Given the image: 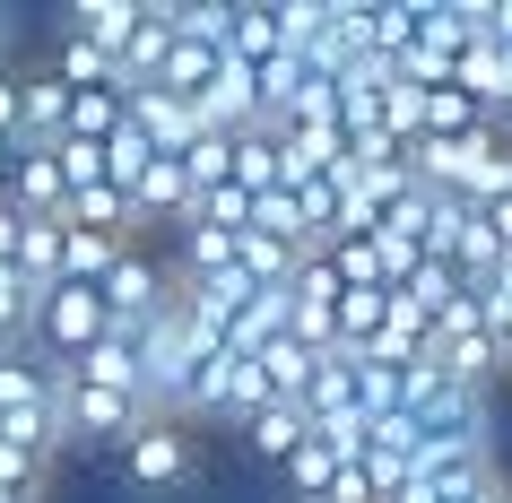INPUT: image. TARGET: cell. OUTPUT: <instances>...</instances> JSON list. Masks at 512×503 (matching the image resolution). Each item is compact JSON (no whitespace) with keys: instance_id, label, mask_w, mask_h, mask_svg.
I'll use <instances>...</instances> for the list:
<instances>
[{"instance_id":"obj_1","label":"cell","mask_w":512,"mask_h":503,"mask_svg":"<svg viewBox=\"0 0 512 503\" xmlns=\"http://www.w3.org/2000/svg\"><path fill=\"white\" fill-rule=\"evenodd\" d=\"M105 330H113V321H105V295H96V287H53L44 304H35V356H44L53 373L79 365Z\"/></svg>"},{"instance_id":"obj_2","label":"cell","mask_w":512,"mask_h":503,"mask_svg":"<svg viewBox=\"0 0 512 503\" xmlns=\"http://www.w3.org/2000/svg\"><path fill=\"white\" fill-rule=\"evenodd\" d=\"M113 460H122V477H131L139 495H174V486H191V477H200V434L165 417V425H139Z\"/></svg>"},{"instance_id":"obj_3","label":"cell","mask_w":512,"mask_h":503,"mask_svg":"<svg viewBox=\"0 0 512 503\" xmlns=\"http://www.w3.org/2000/svg\"><path fill=\"white\" fill-rule=\"evenodd\" d=\"M53 417H61V443H105V451H122L148 425L131 391H87V382H53Z\"/></svg>"},{"instance_id":"obj_4","label":"cell","mask_w":512,"mask_h":503,"mask_svg":"<svg viewBox=\"0 0 512 503\" xmlns=\"http://www.w3.org/2000/svg\"><path fill=\"white\" fill-rule=\"evenodd\" d=\"M96 295H105V321L122 330V339H131L139 321H157L165 304H174V269H165V261H148V252L131 243V252H122V261L105 269V287H96Z\"/></svg>"},{"instance_id":"obj_5","label":"cell","mask_w":512,"mask_h":503,"mask_svg":"<svg viewBox=\"0 0 512 503\" xmlns=\"http://www.w3.org/2000/svg\"><path fill=\"white\" fill-rule=\"evenodd\" d=\"M191 113H200V131L243 139V131H261V87H252V70H243V61H217V79L191 96Z\"/></svg>"},{"instance_id":"obj_6","label":"cell","mask_w":512,"mask_h":503,"mask_svg":"<svg viewBox=\"0 0 512 503\" xmlns=\"http://www.w3.org/2000/svg\"><path fill=\"white\" fill-rule=\"evenodd\" d=\"M122 122H131L157 157H183L191 139H200V113H191L183 96H165V87H131V96H122Z\"/></svg>"},{"instance_id":"obj_7","label":"cell","mask_w":512,"mask_h":503,"mask_svg":"<svg viewBox=\"0 0 512 503\" xmlns=\"http://www.w3.org/2000/svg\"><path fill=\"white\" fill-rule=\"evenodd\" d=\"M18 217H61L70 209V183H61L53 148H9V191H0Z\"/></svg>"},{"instance_id":"obj_8","label":"cell","mask_w":512,"mask_h":503,"mask_svg":"<svg viewBox=\"0 0 512 503\" xmlns=\"http://www.w3.org/2000/svg\"><path fill=\"white\" fill-rule=\"evenodd\" d=\"M183 217H191V183H183V157H157V165H148V174L131 183V226H139V235H148V226H165V235H174Z\"/></svg>"},{"instance_id":"obj_9","label":"cell","mask_w":512,"mask_h":503,"mask_svg":"<svg viewBox=\"0 0 512 503\" xmlns=\"http://www.w3.org/2000/svg\"><path fill=\"white\" fill-rule=\"evenodd\" d=\"M70 122V87L53 70H18V148H53Z\"/></svg>"},{"instance_id":"obj_10","label":"cell","mask_w":512,"mask_h":503,"mask_svg":"<svg viewBox=\"0 0 512 503\" xmlns=\"http://www.w3.org/2000/svg\"><path fill=\"white\" fill-rule=\"evenodd\" d=\"M165 53H174V0H139V35L122 44V96L131 87H157Z\"/></svg>"},{"instance_id":"obj_11","label":"cell","mask_w":512,"mask_h":503,"mask_svg":"<svg viewBox=\"0 0 512 503\" xmlns=\"http://www.w3.org/2000/svg\"><path fill=\"white\" fill-rule=\"evenodd\" d=\"M53 382H87V391H131V399H139V347L122 339V330H105V339L87 347L79 365H61Z\"/></svg>"},{"instance_id":"obj_12","label":"cell","mask_w":512,"mask_h":503,"mask_svg":"<svg viewBox=\"0 0 512 503\" xmlns=\"http://www.w3.org/2000/svg\"><path fill=\"white\" fill-rule=\"evenodd\" d=\"M61 35H87L96 53L122 61V44L139 35V0H70V9H61Z\"/></svg>"},{"instance_id":"obj_13","label":"cell","mask_w":512,"mask_h":503,"mask_svg":"<svg viewBox=\"0 0 512 503\" xmlns=\"http://www.w3.org/2000/svg\"><path fill=\"white\" fill-rule=\"evenodd\" d=\"M287 53V35H278V0H235V18H226V61L243 70H261V61Z\"/></svg>"},{"instance_id":"obj_14","label":"cell","mask_w":512,"mask_h":503,"mask_svg":"<svg viewBox=\"0 0 512 503\" xmlns=\"http://www.w3.org/2000/svg\"><path fill=\"white\" fill-rule=\"evenodd\" d=\"M304 443H313V417H304V408H287V399H270L261 417L243 425V451H252V460H270V469H287Z\"/></svg>"},{"instance_id":"obj_15","label":"cell","mask_w":512,"mask_h":503,"mask_svg":"<svg viewBox=\"0 0 512 503\" xmlns=\"http://www.w3.org/2000/svg\"><path fill=\"white\" fill-rule=\"evenodd\" d=\"M35 408H53V365L18 347V356H0V417H35Z\"/></svg>"},{"instance_id":"obj_16","label":"cell","mask_w":512,"mask_h":503,"mask_svg":"<svg viewBox=\"0 0 512 503\" xmlns=\"http://www.w3.org/2000/svg\"><path fill=\"white\" fill-rule=\"evenodd\" d=\"M44 70H53V79L70 87V96H87V87H122V61H113V53H96L87 35H53V61H44Z\"/></svg>"},{"instance_id":"obj_17","label":"cell","mask_w":512,"mask_h":503,"mask_svg":"<svg viewBox=\"0 0 512 503\" xmlns=\"http://www.w3.org/2000/svg\"><path fill=\"white\" fill-rule=\"evenodd\" d=\"M131 243L122 235H87V226H61V287H105V269L122 261Z\"/></svg>"},{"instance_id":"obj_18","label":"cell","mask_w":512,"mask_h":503,"mask_svg":"<svg viewBox=\"0 0 512 503\" xmlns=\"http://www.w3.org/2000/svg\"><path fill=\"white\" fill-rule=\"evenodd\" d=\"M61 226H87V235H122V243H139V226H131V191H113V183H87V191H70Z\"/></svg>"},{"instance_id":"obj_19","label":"cell","mask_w":512,"mask_h":503,"mask_svg":"<svg viewBox=\"0 0 512 503\" xmlns=\"http://www.w3.org/2000/svg\"><path fill=\"white\" fill-rule=\"evenodd\" d=\"M18 278H27L35 295H53L61 287V217H27V226H18Z\"/></svg>"},{"instance_id":"obj_20","label":"cell","mask_w":512,"mask_h":503,"mask_svg":"<svg viewBox=\"0 0 512 503\" xmlns=\"http://www.w3.org/2000/svg\"><path fill=\"white\" fill-rule=\"evenodd\" d=\"M235 269L252 278V287H296L304 252H296V243H278V235H235Z\"/></svg>"},{"instance_id":"obj_21","label":"cell","mask_w":512,"mask_h":503,"mask_svg":"<svg viewBox=\"0 0 512 503\" xmlns=\"http://www.w3.org/2000/svg\"><path fill=\"white\" fill-rule=\"evenodd\" d=\"M252 365L270 373V399L304 408V391H313V365H322V356H313V347H296V339H270L261 356H252Z\"/></svg>"},{"instance_id":"obj_22","label":"cell","mask_w":512,"mask_h":503,"mask_svg":"<svg viewBox=\"0 0 512 503\" xmlns=\"http://www.w3.org/2000/svg\"><path fill=\"white\" fill-rule=\"evenodd\" d=\"M113 131H122V87H87V96H70V122H61V139L105 148ZM61 139H53V148H61Z\"/></svg>"},{"instance_id":"obj_23","label":"cell","mask_w":512,"mask_h":503,"mask_svg":"<svg viewBox=\"0 0 512 503\" xmlns=\"http://www.w3.org/2000/svg\"><path fill=\"white\" fill-rule=\"evenodd\" d=\"M235 191H287V157H278V139L270 131H243L235 139Z\"/></svg>"},{"instance_id":"obj_24","label":"cell","mask_w":512,"mask_h":503,"mask_svg":"<svg viewBox=\"0 0 512 503\" xmlns=\"http://www.w3.org/2000/svg\"><path fill=\"white\" fill-rule=\"evenodd\" d=\"M417 44V0H365V53L400 61Z\"/></svg>"},{"instance_id":"obj_25","label":"cell","mask_w":512,"mask_h":503,"mask_svg":"<svg viewBox=\"0 0 512 503\" xmlns=\"http://www.w3.org/2000/svg\"><path fill=\"white\" fill-rule=\"evenodd\" d=\"M35 304H44V295H35L18 269H0V356L35 347Z\"/></svg>"},{"instance_id":"obj_26","label":"cell","mask_w":512,"mask_h":503,"mask_svg":"<svg viewBox=\"0 0 512 503\" xmlns=\"http://www.w3.org/2000/svg\"><path fill=\"white\" fill-rule=\"evenodd\" d=\"M217 61H226V53H209V44H183V35H174V53H165L157 87H165V96H183V105H191V96H200V87L217 79Z\"/></svg>"},{"instance_id":"obj_27","label":"cell","mask_w":512,"mask_h":503,"mask_svg":"<svg viewBox=\"0 0 512 503\" xmlns=\"http://www.w3.org/2000/svg\"><path fill=\"white\" fill-rule=\"evenodd\" d=\"M183 183H191V200H200V191H217V183H235V139L200 131V139L183 148Z\"/></svg>"},{"instance_id":"obj_28","label":"cell","mask_w":512,"mask_h":503,"mask_svg":"<svg viewBox=\"0 0 512 503\" xmlns=\"http://www.w3.org/2000/svg\"><path fill=\"white\" fill-rule=\"evenodd\" d=\"M382 313H391V287H356V295H339V347H365L382 330Z\"/></svg>"},{"instance_id":"obj_29","label":"cell","mask_w":512,"mask_h":503,"mask_svg":"<svg viewBox=\"0 0 512 503\" xmlns=\"http://www.w3.org/2000/svg\"><path fill=\"white\" fill-rule=\"evenodd\" d=\"M226 18H235V0H174V35H183V44L226 53Z\"/></svg>"},{"instance_id":"obj_30","label":"cell","mask_w":512,"mask_h":503,"mask_svg":"<svg viewBox=\"0 0 512 503\" xmlns=\"http://www.w3.org/2000/svg\"><path fill=\"white\" fill-rule=\"evenodd\" d=\"M278 477H287V503H322V495H330V477H339V460H330L322 443H304Z\"/></svg>"},{"instance_id":"obj_31","label":"cell","mask_w":512,"mask_h":503,"mask_svg":"<svg viewBox=\"0 0 512 503\" xmlns=\"http://www.w3.org/2000/svg\"><path fill=\"white\" fill-rule=\"evenodd\" d=\"M400 295H408V304H417V313L434 321V313H443V304H460V295H469V287H460V269H452V261H417V278H408Z\"/></svg>"},{"instance_id":"obj_32","label":"cell","mask_w":512,"mask_h":503,"mask_svg":"<svg viewBox=\"0 0 512 503\" xmlns=\"http://www.w3.org/2000/svg\"><path fill=\"white\" fill-rule=\"evenodd\" d=\"M148 165H157V148H148V139H139L131 122H122V131L105 139V183H113V191H131L139 174H148Z\"/></svg>"},{"instance_id":"obj_33","label":"cell","mask_w":512,"mask_h":503,"mask_svg":"<svg viewBox=\"0 0 512 503\" xmlns=\"http://www.w3.org/2000/svg\"><path fill=\"white\" fill-rule=\"evenodd\" d=\"M252 235H278V243H296V252H304V217H296V191H261V200H252Z\"/></svg>"},{"instance_id":"obj_34","label":"cell","mask_w":512,"mask_h":503,"mask_svg":"<svg viewBox=\"0 0 512 503\" xmlns=\"http://www.w3.org/2000/svg\"><path fill=\"white\" fill-rule=\"evenodd\" d=\"M53 165H61V183H70V191L105 183V148H87V139H61V148H53Z\"/></svg>"},{"instance_id":"obj_35","label":"cell","mask_w":512,"mask_h":503,"mask_svg":"<svg viewBox=\"0 0 512 503\" xmlns=\"http://www.w3.org/2000/svg\"><path fill=\"white\" fill-rule=\"evenodd\" d=\"M0 148H18V70H0Z\"/></svg>"},{"instance_id":"obj_36","label":"cell","mask_w":512,"mask_h":503,"mask_svg":"<svg viewBox=\"0 0 512 503\" xmlns=\"http://www.w3.org/2000/svg\"><path fill=\"white\" fill-rule=\"evenodd\" d=\"M478 217H486V235L504 243V261H512V200H495V209H478Z\"/></svg>"},{"instance_id":"obj_37","label":"cell","mask_w":512,"mask_h":503,"mask_svg":"<svg viewBox=\"0 0 512 503\" xmlns=\"http://www.w3.org/2000/svg\"><path fill=\"white\" fill-rule=\"evenodd\" d=\"M18 226H27V217H18V209H9V200H0V269L18 261Z\"/></svg>"},{"instance_id":"obj_38","label":"cell","mask_w":512,"mask_h":503,"mask_svg":"<svg viewBox=\"0 0 512 503\" xmlns=\"http://www.w3.org/2000/svg\"><path fill=\"white\" fill-rule=\"evenodd\" d=\"M382 503H443V486H426V477H408L400 495H382Z\"/></svg>"},{"instance_id":"obj_39","label":"cell","mask_w":512,"mask_h":503,"mask_svg":"<svg viewBox=\"0 0 512 503\" xmlns=\"http://www.w3.org/2000/svg\"><path fill=\"white\" fill-rule=\"evenodd\" d=\"M0 44H9V18H0Z\"/></svg>"},{"instance_id":"obj_40","label":"cell","mask_w":512,"mask_h":503,"mask_svg":"<svg viewBox=\"0 0 512 503\" xmlns=\"http://www.w3.org/2000/svg\"><path fill=\"white\" fill-rule=\"evenodd\" d=\"M504 503H512V477H504Z\"/></svg>"},{"instance_id":"obj_41","label":"cell","mask_w":512,"mask_h":503,"mask_svg":"<svg viewBox=\"0 0 512 503\" xmlns=\"http://www.w3.org/2000/svg\"><path fill=\"white\" fill-rule=\"evenodd\" d=\"M504 139H512V113H504Z\"/></svg>"}]
</instances>
